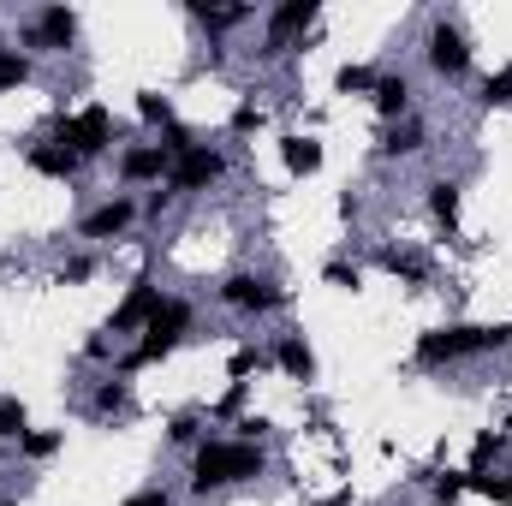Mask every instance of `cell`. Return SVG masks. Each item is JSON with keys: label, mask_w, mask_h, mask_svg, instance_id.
<instances>
[{"label": "cell", "mask_w": 512, "mask_h": 506, "mask_svg": "<svg viewBox=\"0 0 512 506\" xmlns=\"http://www.w3.org/2000/svg\"><path fill=\"white\" fill-rule=\"evenodd\" d=\"M268 471V453L256 441H221V435H203L191 447V495H215V489H233V483H251Z\"/></svg>", "instance_id": "1"}, {"label": "cell", "mask_w": 512, "mask_h": 506, "mask_svg": "<svg viewBox=\"0 0 512 506\" xmlns=\"http://www.w3.org/2000/svg\"><path fill=\"white\" fill-rule=\"evenodd\" d=\"M501 346H512V322H447V328L417 334V364L441 370V364H465V358H483Z\"/></svg>", "instance_id": "2"}, {"label": "cell", "mask_w": 512, "mask_h": 506, "mask_svg": "<svg viewBox=\"0 0 512 506\" xmlns=\"http://www.w3.org/2000/svg\"><path fill=\"white\" fill-rule=\"evenodd\" d=\"M191 304L185 298H161V310L149 316V328H143V340L126 352V370H149V364H161V358H173L179 346H185V334H191Z\"/></svg>", "instance_id": "3"}, {"label": "cell", "mask_w": 512, "mask_h": 506, "mask_svg": "<svg viewBox=\"0 0 512 506\" xmlns=\"http://www.w3.org/2000/svg\"><path fill=\"white\" fill-rule=\"evenodd\" d=\"M48 143L72 149L78 161H96V155H108V143H114V108L90 102V108H78V114H60V120H54V131H48Z\"/></svg>", "instance_id": "4"}, {"label": "cell", "mask_w": 512, "mask_h": 506, "mask_svg": "<svg viewBox=\"0 0 512 506\" xmlns=\"http://www.w3.org/2000/svg\"><path fill=\"white\" fill-rule=\"evenodd\" d=\"M423 54H429V72H435V78H465V72H471V36H465L453 18H435V24H429Z\"/></svg>", "instance_id": "5"}, {"label": "cell", "mask_w": 512, "mask_h": 506, "mask_svg": "<svg viewBox=\"0 0 512 506\" xmlns=\"http://www.w3.org/2000/svg\"><path fill=\"white\" fill-rule=\"evenodd\" d=\"M221 304H227V310H245V316H268V310H280V304H286V292H280L268 274L239 268V274H227V280H221Z\"/></svg>", "instance_id": "6"}, {"label": "cell", "mask_w": 512, "mask_h": 506, "mask_svg": "<svg viewBox=\"0 0 512 506\" xmlns=\"http://www.w3.org/2000/svg\"><path fill=\"white\" fill-rule=\"evenodd\" d=\"M221 173H227V155H221V149H209V143H197L191 155H179V161H173L167 191H173V197H185V191H209Z\"/></svg>", "instance_id": "7"}, {"label": "cell", "mask_w": 512, "mask_h": 506, "mask_svg": "<svg viewBox=\"0 0 512 506\" xmlns=\"http://www.w3.org/2000/svg\"><path fill=\"white\" fill-rule=\"evenodd\" d=\"M322 18V0H280L268 12V54H286L292 42H304V30Z\"/></svg>", "instance_id": "8"}, {"label": "cell", "mask_w": 512, "mask_h": 506, "mask_svg": "<svg viewBox=\"0 0 512 506\" xmlns=\"http://www.w3.org/2000/svg\"><path fill=\"white\" fill-rule=\"evenodd\" d=\"M143 209L131 203V197H108V203H96L84 221H78V239H90V245H108V239H120L131 221H137Z\"/></svg>", "instance_id": "9"}, {"label": "cell", "mask_w": 512, "mask_h": 506, "mask_svg": "<svg viewBox=\"0 0 512 506\" xmlns=\"http://www.w3.org/2000/svg\"><path fill=\"white\" fill-rule=\"evenodd\" d=\"M24 42H30V48H72V42H78V12L60 6V0L42 6V12L24 24Z\"/></svg>", "instance_id": "10"}, {"label": "cell", "mask_w": 512, "mask_h": 506, "mask_svg": "<svg viewBox=\"0 0 512 506\" xmlns=\"http://www.w3.org/2000/svg\"><path fill=\"white\" fill-rule=\"evenodd\" d=\"M161 310V286L149 280V274H137L126 292V304L114 310V322H108V334H131V328H149V316Z\"/></svg>", "instance_id": "11"}, {"label": "cell", "mask_w": 512, "mask_h": 506, "mask_svg": "<svg viewBox=\"0 0 512 506\" xmlns=\"http://www.w3.org/2000/svg\"><path fill=\"white\" fill-rule=\"evenodd\" d=\"M120 173H126V185H161L173 173V155L161 143H131L120 155Z\"/></svg>", "instance_id": "12"}, {"label": "cell", "mask_w": 512, "mask_h": 506, "mask_svg": "<svg viewBox=\"0 0 512 506\" xmlns=\"http://www.w3.org/2000/svg\"><path fill=\"white\" fill-rule=\"evenodd\" d=\"M370 102H376V114H382L387 126L411 120V78H405V72H382L376 90H370Z\"/></svg>", "instance_id": "13"}, {"label": "cell", "mask_w": 512, "mask_h": 506, "mask_svg": "<svg viewBox=\"0 0 512 506\" xmlns=\"http://www.w3.org/2000/svg\"><path fill=\"white\" fill-rule=\"evenodd\" d=\"M24 161H30V173H42V179H78V167H84L72 149H60V143H48V137H42V143H30V149H24Z\"/></svg>", "instance_id": "14"}, {"label": "cell", "mask_w": 512, "mask_h": 506, "mask_svg": "<svg viewBox=\"0 0 512 506\" xmlns=\"http://www.w3.org/2000/svg\"><path fill=\"white\" fill-rule=\"evenodd\" d=\"M268 358H274L292 381H316V352H310V340H304V334H280Z\"/></svg>", "instance_id": "15"}, {"label": "cell", "mask_w": 512, "mask_h": 506, "mask_svg": "<svg viewBox=\"0 0 512 506\" xmlns=\"http://www.w3.org/2000/svg\"><path fill=\"white\" fill-rule=\"evenodd\" d=\"M280 161H286L292 179H310V173H322V143L304 137V131H292V137H280Z\"/></svg>", "instance_id": "16"}, {"label": "cell", "mask_w": 512, "mask_h": 506, "mask_svg": "<svg viewBox=\"0 0 512 506\" xmlns=\"http://www.w3.org/2000/svg\"><path fill=\"white\" fill-rule=\"evenodd\" d=\"M459 197H465L459 179H429V215H435L447 233H459Z\"/></svg>", "instance_id": "17"}, {"label": "cell", "mask_w": 512, "mask_h": 506, "mask_svg": "<svg viewBox=\"0 0 512 506\" xmlns=\"http://www.w3.org/2000/svg\"><path fill=\"white\" fill-rule=\"evenodd\" d=\"M90 411H96V417H126L131 411V381L126 376H102L96 393H90Z\"/></svg>", "instance_id": "18"}, {"label": "cell", "mask_w": 512, "mask_h": 506, "mask_svg": "<svg viewBox=\"0 0 512 506\" xmlns=\"http://www.w3.org/2000/svg\"><path fill=\"white\" fill-rule=\"evenodd\" d=\"M376 262H382L393 280H405V286H423V280H429L423 256H411V251H393V245H382V251H376Z\"/></svg>", "instance_id": "19"}, {"label": "cell", "mask_w": 512, "mask_h": 506, "mask_svg": "<svg viewBox=\"0 0 512 506\" xmlns=\"http://www.w3.org/2000/svg\"><path fill=\"white\" fill-rule=\"evenodd\" d=\"M376 149H382L387 161H399V155H417V149H423V126H417V120H399V126L382 131V143H376Z\"/></svg>", "instance_id": "20"}, {"label": "cell", "mask_w": 512, "mask_h": 506, "mask_svg": "<svg viewBox=\"0 0 512 506\" xmlns=\"http://www.w3.org/2000/svg\"><path fill=\"white\" fill-rule=\"evenodd\" d=\"M185 12H191L203 30H233V24H245V18H251V6H209V0H191Z\"/></svg>", "instance_id": "21"}, {"label": "cell", "mask_w": 512, "mask_h": 506, "mask_svg": "<svg viewBox=\"0 0 512 506\" xmlns=\"http://www.w3.org/2000/svg\"><path fill=\"white\" fill-rule=\"evenodd\" d=\"M507 453V429H477L471 441V477H489V465Z\"/></svg>", "instance_id": "22"}, {"label": "cell", "mask_w": 512, "mask_h": 506, "mask_svg": "<svg viewBox=\"0 0 512 506\" xmlns=\"http://www.w3.org/2000/svg\"><path fill=\"white\" fill-rule=\"evenodd\" d=\"M24 84H30V54H18V48L0 42V96H12V90H24Z\"/></svg>", "instance_id": "23"}, {"label": "cell", "mask_w": 512, "mask_h": 506, "mask_svg": "<svg viewBox=\"0 0 512 506\" xmlns=\"http://www.w3.org/2000/svg\"><path fill=\"white\" fill-rule=\"evenodd\" d=\"M24 429H30L24 399L18 393H0V441H24Z\"/></svg>", "instance_id": "24"}, {"label": "cell", "mask_w": 512, "mask_h": 506, "mask_svg": "<svg viewBox=\"0 0 512 506\" xmlns=\"http://www.w3.org/2000/svg\"><path fill=\"white\" fill-rule=\"evenodd\" d=\"M60 441H66L60 429H24V441H18V453L42 465V459H54V453H60Z\"/></svg>", "instance_id": "25"}, {"label": "cell", "mask_w": 512, "mask_h": 506, "mask_svg": "<svg viewBox=\"0 0 512 506\" xmlns=\"http://www.w3.org/2000/svg\"><path fill=\"white\" fill-rule=\"evenodd\" d=\"M376 78H382V72H370V66H340V72H334V90H340V96H370Z\"/></svg>", "instance_id": "26"}, {"label": "cell", "mask_w": 512, "mask_h": 506, "mask_svg": "<svg viewBox=\"0 0 512 506\" xmlns=\"http://www.w3.org/2000/svg\"><path fill=\"white\" fill-rule=\"evenodd\" d=\"M477 102H483V108H512V66H501V72H489V78H483Z\"/></svg>", "instance_id": "27"}, {"label": "cell", "mask_w": 512, "mask_h": 506, "mask_svg": "<svg viewBox=\"0 0 512 506\" xmlns=\"http://www.w3.org/2000/svg\"><path fill=\"white\" fill-rule=\"evenodd\" d=\"M465 489H471V471H465V477H459V471H435V477H429V495H435V506H453Z\"/></svg>", "instance_id": "28"}, {"label": "cell", "mask_w": 512, "mask_h": 506, "mask_svg": "<svg viewBox=\"0 0 512 506\" xmlns=\"http://www.w3.org/2000/svg\"><path fill=\"white\" fill-rule=\"evenodd\" d=\"M167 441H173V447H197V441H203V411H179V417L167 423Z\"/></svg>", "instance_id": "29"}, {"label": "cell", "mask_w": 512, "mask_h": 506, "mask_svg": "<svg viewBox=\"0 0 512 506\" xmlns=\"http://www.w3.org/2000/svg\"><path fill=\"white\" fill-rule=\"evenodd\" d=\"M137 120H143V126H173V102H167V96H155V90H143V96H137Z\"/></svg>", "instance_id": "30"}, {"label": "cell", "mask_w": 512, "mask_h": 506, "mask_svg": "<svg viewBox=\"0 0 512 506\" xmlns=\"http://www.w3.org/2000/svg\"><path fill=\"white\" fill-rule=\"evenodd\" d=\"M322 280H328L334 292H358V286H364V268H358V262H328Z\"/></svg>", "instance_id": "31"}, {"label": "cell", "mask_w": 512, "mask_h": 506, "mask_svg": "<svg viewBox=\"0 0 512 506\" xmlns=\"http://www.w3.org/2000/svg\"><path fill=\"white\" fill-rule=\"evenodd\" d=\"M268 364V352H256V346H239L233 358H227V370H233V381H251L256 370Z\"/></svg>", "instance_id": "32"}, {"label": "cell", "mask_w": 512, "mask_h": 506, "mask_svg": "<svg viewBox=\"0 0 512 506\" xmlns=\"http://www.w3.org/2000/svg\"><path fill=\"white\" fill-rule=\"evenodd\" d=\"M262 120H268V114H262V102H239L227 126H233V137H251V131H262Z\"/></svg>", "instance_id": "33"}, {"label": "cell", "mask_w": 512, "mask_h": 506, "mask_svg": "<svg viewBox=\"0 0 512 506\" xmlns=\"http://www.w3.org/2000/svg\"><path fill=\"white\" fill-rule=\"evenodd\" d=\"M161 149H167V155L179 161V155H191V149H197V131H191V126H179V120H173V126L161 131Z\"/></svg>", "instance_id": "34"}, {"label": "cell", "mask_w": 512, "mask_h": 506, "mask_svg": "<svg viewBox=\"0 0 512 506\" xmlns=\"http://www.w3.org/2000/svg\"><path fill=\"white\" fill-rule=\"evenodd\" d=\"M471 495H483V501H501V506H512V483H507V477H471Z\"/></svg>", "instance_id": "35"}, {"label": "cell", "mask_w": 512, "mask_h": 506, "mask_svg": "<svg viewBox=\"0 0 512 506\" xmlns=\"http://www.w3.org/2000/svg\"><path fill=\"white\" fill-rule=\"evenodd\" d=\"M90 274H96V256H72V262L60 268V286H84Z\"/></svg>", "instance_id": "36"}, {"label": "cell", "mask_w": 512, "mask_h": 506, "mask_svg": "<svg viewBox=\"0 0 512 506\" xmlns=\"http://www.w3.org/2000/svg\"><path fill=\"white\" fill-rule=\"evenodd\" d=\"M245 393H251V381H233V387L221 393V405H215V417H239V411H245Z\"/></svg>", "instance_id": "37"}, {"label": "cell", "mask_w": 512, "mask_h": 506, "mask_svg": "<svg viewBox=\"0 0 512 506\" xmlns=\"http://www.w3.org/2000/svg\"><path fill=\"white\" fill-rule=\"evenodd\" d=\"M84 358H90V364H108V358H114V340H108V328L84 340Z\"/></svg>", "instance_id": "38"}, {"label": "cell", "mask_w": 512, "mask_h": 506, "mask_svg": "<svg viewBox=\"0 0 512 506\" xmlns=\"http://www.w3.org/2000/svg\"><path fill=\"white\" fill-rule=\"evenodd\" d=\"M233 429H239V441H262L268 435V417H239Z\"/></svg>", "instance_id": "39"}, {"label": "cell", "mask_w": 512, "mask_h": 506, "mask_svg": "<svg viewBox=\"0 0 512 506\" xmlns=\"http://www.w3.org/2000/svg\"><path fill=\"white\" fill-rule=\"evenodd\" d=\"M126 506H173V495H167V489H137Z\"/></svg>", "instance_id": "40"}, {"label": "cell", "mask_w": 512, "mask_h": 506, "mask_svg": "<svg viewBox=\"0 0 512 506\" xmlns=\"http://www.w3.org/2000/svg\"><path fill=\"white\" fill-rule=\"evenodd\" d=\"M167 203H173V191H161V185H155V197H149V203H143V215H161V209H167Z\"/></svg>", "instance_id": "41"}, {"label": "cell", "mask_w": 512, "mask_h": 506, "mask_svg": "<svg viewBox=\"0 0 512 506\" xmlns=\"http://www.w3.org/2000/svg\"><path fill=\"white\" fill-rule=\"evenodd\" d=\"M328 506H352V489H340V495H334Z\"/></svg>", "instance_id": "42"}, {"label": "cell", "mask_w": 512, "mask_h": 506, "mask_svg": "<svg viewBox=\"0 0 512 506\" xmlns=\"http://www.w3.org/2000/svg\"><path fill=\"white\" fill-rule=\"evenodd\" d=\"M507 483H512V477H507Z\"/></svg>", "instance_id": "43"}]
</instances>
